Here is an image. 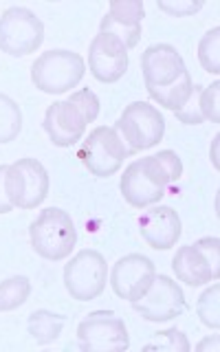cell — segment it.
<instances>
[{"label":"cell","instance_id":"cell-1","mask_svg":"<svg viewBox=\"0 0 220 352\" xmlns=\"http://www.w3.org/2000/svg\"><path fill=\"white\" fill-rule=\"evenodd\" d=\"M143 82L150 97L168 110H179L194 91L192 75L172 44H152L141 55Z\"/></svg>","mask_w":220,"mask_h":352},{"label":"cell","instance_id":"cell-2","mask_svg":"<svg viewBox=\"0 0 220 352\" xmlns=\"http://www.w3.org/2000/svg\"><path fill=\"white\" fill-rule=\"evenodd\" d=\"M183 176V161L174 150H161L146 159L132 161L124 170L119 190L126 203L137 209H146L157 205L168 194L170 185H174Z\"/></svg>","mask_w":220,"mask_h":352},{"label":"cell","instance_id":"cell-3","mask_svg":"<svg viewBox=\"0 0 220 352\" xmlns=\"http://www.w3.org/2000/svg\"><path fill=\"white\" fill-rule=\"evenodd\" d=\"M99 115V97L91 88L71 93L64 102H55L44 113L42 126L47 130L53 146L71 148L77 141H82L86 126L93 124Z\"/></svg>","mask_w":220,"mask_h":352},{"label":"cell","instance_id":"cell-4","mask_svg":"<svg viewBox=\"0 0 220 352\" xmlns=\"http://www.w3.org/2000/svg\"><path fill=\"white\" fill-rule=\"evenodd\" d=\"M29 238L38 256L51 262H60L69 258L75 249L77 229L69 212H64L60 207H47L31 223Z\"/></svg>","mask_w":220,"mask_h":352},{"label":"cell","instance_id":"cell-5","mask_svg":"<svg viewBox=\"0 0 220 352\" xmlns=\"http://www.w3.org/2000/svg\"><path fill=\"white\" fill-rule=\"evenodd\" d=\"M86 62L80 53L66 49H51L42 53L31 66V82L42 93L62 95L84 80Z\"/></svg>","mask_w":220,"mask_h":352},{"label":"cell","instance_id":"cell-6","mask_svg":"<svg viewBox=\"0 0 220 352\" xmlns=\"http://www.w3.org/2000/svg\"><path fill=\"white\" fill-rule=\"evenodd\" d=\"M115 130L119 132L121 141L132 154L141 150H150L163 139L165 135V119L157 106L148 102H132L124 108V113L117 119Z\"/></svg>","mask_w":220,"mask_h":352},{"label":"cell","instance_id":"cell-7","mask_svg":"<svg viewBox=\"0 0 220 352\" xmlns=\"http://www.w3.org/2000/svg\"><path fill=\"white\" fill-rule=\"evenodd\" d=\"M128 157L130 152L126 143L121 141L119 132L110 126L95 128L77 150V159L82 161L88 172L99 176V179H108V176L117 174Z\"/></svg>","mask_w":220,"mask_h":352},{"label":"cell","instance_id":"cell-8","mask_svg":"<svg viewBox=\"0 0 220 352\" xmlns=\"http://www.w3.org/2000/svg\"><path fill=\"white\" fill-rule=\"evenodd\" d=\"M5 187L14 209H36L49 196V172L38 159H18L7 165Z\"/></svg>","mask_w":220,"mask_h":352},{"label":"cell","instance_id":"cell-9","mask_svg":"<svg viewBox=\"0 0 220 352\" xmlns=\"http://www.w3.org/2000/svg\"><path fill=\"white\" fill-rule=\"evenodd\" d=\"M176 280L190 286L216 282L220 275V240L201 238L194 245H185L172 258Z\"/></svg>","mask_w":220,"mask_h":352},{"label":"cell","instance_id":"cell-10","mask_svg":"<svg viewBox=\"0 0 220 352\" xmlns=\"http://www.w3.org/2000/svg\"><path fill=\"white\" fill-rule=\"evenodd\" d=\"M44 42L42 20L27 7H9L0 16V51L14 58L36 53Z\"/></svg>","mask_w":220,"mask_h":352},{"label":"cell","instance_id":"cell-11","mask_svg":"<svg viewBox=\"0 0 220 352\" xmlns=\"http://www.w3.org/2000/svg\"><path fill=\"white\" fill-rule=\"evenodd\" d=\"M106 258L95 249H84L64 267V286L77 302L97 300L106 291Z\"/></svg>","mask_w":220,"mask_h":352},{"label":"cell","instance_id":"cell-12","mask_svg":"<svg viewBox=\"0 0 220 352\" xmlns=\"http://www.w3.org/2000/svg\"><path fill=\"white\" fill-rule=\"evenodd\" d=\"M77 344L84 352H126L130 335L124 319L113 311H95L77 326Z\"/></svg>","mask_w":220,"mask_h":352},{"label":"cell","instance_id":"cell-13","mask_svg":"<svg viewBox=\"0 0 220 352\" xmlns=\"http://www.w3.org/2000/svg\"><path fill=\"white\" fill-rule=\"evenodd\" d=\"M132 306L148 322H170L187 311L183 289L168 275H154L150 289Z\"/></svg>","mask_w":220,"mask_h":352},{"label":"cell","instance_id":"cell-14","mask_svg":"<svg viewBox=\"0 0 220 352\" xmlns=\"http://www.w3.org/2000/svg\"><path fill=\"white\" fill-rule=\"evenodd\" d=\"M157 275L154 262L141 253H130L115 262L113 271H110V284L113 291L128 302H139L143 293L150 289V284Z\"/></svg>","mask_w":220,"mask_h":352},{"label":"cell","instance_id":"cell-15","mask_svg":"<svg viewBox=\"0 0 220 352\" xmlns=\"http://www.w3.org/2000/svg\"><path fill=\"white\" fill-rule=\"evenodd\" d=\"M88 69L104 84H115L128 73V49L119 38L99 31L88 49Z\"/></svg>","mask_w":220,"mask_h":352},{"label":"cell","instance_id":"cell-16","mask_svg":"<svg viewBox=\"0 0 220 352\" xmlns=\"http://www.w3.org/2000/svg\"><path fill=\"white\" fill-rule=\"evenodd\" d=\"M139 234L152 249L168 251L176 247L183 234L181 218L168 205H150L139 216Z\"/></svg>","mask_w":220,"mask_h":352},{"label":"cell","instance_id":"cell-17","mask_svg":"<svg viewBox=\"0 0 220 352\" xmlns=\"http://www.w3.org/2000/svg\"><path fill=\"white\" fill-rule=\"evenodd\" d=\"M143 16H146V9L141 0H113L108 14L102 18L99 31L119 38L126 44V49H132L141 40Z\"/></svg>","mask_w":220,"mask_h":352},{"label":"cell","instance_id":"cell-18","mask_svg":"<svg viewBox=\"0 0 220 352\" xmlns=\"http://www.w3.org/2000/svg\"><path fill=\"white\" fill-rule=\"evenodd\" d=\"M64 324H66L64 315L51 313L47 308H40V311H33L29 315L27 328H29V335L33 337V341H36L38 346H49L62 335Z\"/></svg>","mask_w":220,"mask_h":352},{"label":"cell","instance_id":"cell-19","mask_svg":"<svg viewBox=\"0 0 220 352\" xmlns=\"http://www.w3.org/2000/svg\"><path fill=\"white\" fill-rule=\"evenodd\" d=\"M31 295V282L25 275H14L0 282V313L16 311L29 300Z\"/></svg>","mask_w":220,"mask_h":352},{"label":"cell","instance_id":"cell-20","mask_svg":"<svg viewBox=\"0 0 220 352\" xmlns=\"http://www.w3.org/2000/svg\"><path fill=\"white\" fill-rule=\"evenodd\" d=\"M22 130V110L18 102L0 93V143L14 141Z\"/></svg>","mask_w":220,"mask_h":352},{"label":"cell","instance_id":"cell-21","mask_svg":"<svg viewBox=\"0 0 220 352\" xmlns=\"http://www.w3.org/2000/svg\"><path fill=\"white\" fill-rule=\"evenodd\" d=\"M198 62L212 75L220 73V29L214 27L198 42Z\"/></svg>","mask_w":220,"mask_h":352},{"label":"cell","instance_id":"cell-22","mask_svg":"<svg viewBox=\"0 0 220 352\" xmlns=\"http://www.w3.org/2000/svg\"><path fill=\"white\" fill-rule=\"evenodd\" d=\"M218 297H220V286L214 284L212 289H207L196 302V315L201 317V322L207 328L218 330L220 326V306H218Z\"/></svg>","mask_w":220,"mask_h":352},{"label":"cell","instance_id":"cell-23","mask_svg":"<svg viewBox=\"0 0 220 352\" xmlns=\"http://www.w3.org/2000/svg\"><path fill=\"white\" fill-rule=\"evenodd\" d=\"M143 350H159V352H187L190 350V341L181 333L179 328H168L163 333H157L152 337V341H148Z\"/></svg>","mask_w":220,"mask_h":352},{"label":"cell","instance_id":"cell-24","mask_svg":"<svg viewBox=\"0 0 220 352\" xmlns=\"http://www.w3.org/2000/svg\"><path fill=\"white\" fill-rule=\"evenodd\" d=\"M198 106H201V115L205 121L218 124L220 121V82H214L212 86L201 88Z\"/></svg>","mask_w":220,"mask_h":352},{"label":"cell","instance_id":"cell-25","mask_svg":"<svg viewBox=\"0 0 220 352\" xmlns=\"http://www.w3.org/2000/svg\"><path fill=\"white\" fill-rule=\"evenodd\" d=\"M203 0H174V3H168V0H157V7L168 14L172 18H187L194 16L203 9Z\"/></svg>","mask_w":220,"mask_h":352},{"label":"cell","instance_id":"cell-26","mask_svg":"<svg viewBox=\"0 0 220 352\" xmlns=\"http://www.w3.org/2000/svg\"><path fill=\"white\" fill-rule=\"evenodd\" d=\"M201 88L203 86H196L194 84V91L190 95V99L176 110V119L181 121V124H187V126H198V124H203V115H201V106H198V95H201Z\"/></svg>","mask_w":220,"mask_h":352},{"label":"cell","instance_id":"cell-27","mask_svg":"<svg viewBox=\"0 0 220 352\" xmlns=\"http://www.w3.org/2000/svg\"><path fill=\"white\" fill-rule=\"evenodd\" d=\"M5 172H7V165H0V214H9L11 209H14V205L9 203V196H7Z\"/></svg>","mask_w":220,"mask_h":352},{"label":"cell","instance_id":"cell-28","mask_svg":"<svg viewBox=\"0 0 220 352\" xmlns=\"http://www.w3.org/2000/svg\"><path fill=\"white\" fill-rule=\"evenodd\" d=\"M196 350L198 352H203V350H218V335H212V337H207V339H203L201 344L196 346Z\"/></svg>","mask_w":220,"mask_h":352},{"label":"cell","instance_id":"cell-29","mask_svg":"<svg viewBox=\"0 0 220 352\" xmlns=\"http://www.w3.org/2000/svg\"><path fill=\"white\" fill-rule=\"evenodd\" d=\"M212 161H214V168L218 170V137L214 139V150H212Z\"/></svg>","mask_w":220,"mask_h":352}]
</instances>
